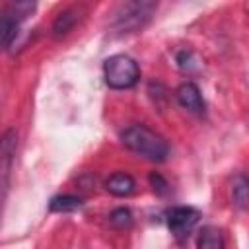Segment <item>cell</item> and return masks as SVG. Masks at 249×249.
<instances>
[{
	"instance_id": "obj_14",
	"label": "cell",
	"mask_w": 249,
	"mask_h": 249,
	"mask_svg": "<svg viewBox=\"0 0 249 249\" xmlns=\"http://www.w3.org/2000/svg\"><path fill=\"white\" fill-rule=\"evenodd\" d=\"M150 183H152L154 191H158V193H165V189H167V181L160 173H150Z\"/></svg>"
},
{
	"instance_id": "obj_2",
	"label": "cell",
	"mask_w": 249,
	"mask_h": 249,
	"mask_svg": "<svg viewBox=\"0 0 249 249\" xmlns=\"http://www.w3.org/2000/svg\"><path fill=\"white\" fill-rule=\"evenodd\" d=\"M105 84L113 89H128L140 78V68L128 54H113L103 64Z\"/></svg>"
},
{
	"instance_id": "obj_5",
	"label": "cell",
	"mask_w": 249,
	"mask_h": 249,
	"mask_svg": "<svg viewBox=\"0 0 249 249\" xmlns=\"http://www.w3.org/2000/svg\"><path fill=\"white\" fill-rule=\"evenodd\" d=\"M175 97L179 101V105L191 113H202L204 111V99H202V93L198 89L196 84L193 82H185L177 88L175 91Z\"/></svg>"
},
{
	"instance_id": "obj_7",
	"label": "cell",
	"mask_w": 249,
	"mask_h": 249,
	"mask_svg": "<svg viewBox=\"0 0 249 249\" xmlns=\"http://www.w3.org/2000/svg\"><path fill=\"white\" fill-rule=\"evenodd\" d=\"M16 154V132L10 128L6 130V134L2 136V146H0V158H2V181H4V189L8 185V175H10V167H12V160Z\"/></svg>"
},
{
	"instance_id": "obj_10",
	"label": "cell",
	"mask_w": 249,
	"mask_h": 249,
	"mask_svg": "<svg viewBox=\"0 0 249 249\" xmlns=\"http://www.w3.org/2000/svg\"><path fill=\"white\" fill-rule=\"evenodd\" d=\"M82 206V198L74 195H58L49 202L51 212H72Z\"/></svg>"
},
{
	"instance_id": "obj_11",
	"label": "cell",
	"mask_w": 249,
	"mask_h": 249,
	"mask_svg": "<svg viewBox=\"0 0 249 249\" xmlns=\"http://www.w3.org/2000/svg\"><path fill=\"white\" fill-rule=\"evenodd\" d=\"M76 19H78L76 10H64L62 14H58V18H56L54 23H53V31H54V35L60 37V35L68 33V31L72 29V25L76 23Z\"/></svg>"
},
{
	"instance_id": "obj_4",
	"label": "cell",
	"mask_w": 249,
	"mask_h": 249,
	"mask_svg": "<svg viewBox=\"0 0 249 249\" xmlns=\"http://www.w3.org/2000/svg\"><path fill=\"white\" fill-rule=\"evenodd\" d=\"M200 214L193 206H175L167 212V226L177 239H185L196 226Z\"/></svg>"
},
{
	"instance_id": "obj_6",
	"label": "cell",
	"mask_w": 249,
	"mask_h": 249,
	"mask_svg": "<svg viewBox=\"0 0 249 249\" xmlns=\"http://www.w3.org/2000/svg\"><path fill=\"white\" fill-rule=\"evenodd\" d=\"M105 189H107L111 195H115V196H128V195L134 193L136 183H134L132 175L119 171V173H113V175L105 181Z\"/></svg>"
},
{
	"instance_id": "obj_1",
	"label": "cell",
	"mask_w": 249,
	"mask_h": 249,
	"mask_svg": "<svg viewBox=\"0 0 249 249\" xmlns=\"http://www.w3.org/2000/svg\"><path fill=\"white\" fill-rule=\"evenodd\" d=\"M121 140L123 144L142 156L148 158L152 161H163L169 154V144L163 136H160L158 132H154L152 128H148L146 124H130L121 132Z\"/></svg>"
},
{
	"instance_id": "obj_13",
	"label": "cell",
	"mask_w": 249,
	"mask_h": 249,
	"mask_svg": "<svg viewBox=\"0 0 249 249\" xmlns=\"http://www.w3.org/2000/svg\"><path fill=\"white\" fill-rule=\"evenodd\" d=\"M16 33H18V21H16L12 16L4 14V16H2V47H4V49L10 47V43H12V39L16 37Z\"/></svg>"
},
{
	"instance_id": "obj_12",
	"label": "cell",
	"mask_w": 249,
	"mask_h": 249,
	"mask_svg": "<svg viewBox=\"0 0 249 249\" xmlns=\"http://www.w3.org/2000/svg\"><path fill=\"white\" fill-rule=\"evenodd\" d=\"M109 224L117 230H128L132 226V214L128 208H117L109 214Z\"/></svg>"
},
{
	"instance_id": "obj_3",
	"label": "cell",
	"mask_w": 249,
	"mask_h": 249,
	"mask_svg": "<svg viewBox=\"0 0 249 249\" xmlns=\"http://www.w3.org/2000/svg\"><path fill=\"white\" fill-rule=\"evenodd\" d=\"M156 4L152 2H128L123 6L121 14L117 16V29L121 33H130V31H136L138 27H142L148 19H150V14L154 12Z\"/></svg>"
},
{
	"instance_id": "obj_9",
	"label": "cell",
	"mask_w": 249,
	"mask_h": 249,
	"mask_svg": "<svg viewBox=\"0 0 249 249\" xmlns=\"http://www.w3.org/2000/svg\"><path fill=\"white\" fill-rule=\"evenodd\" d=\"M231 198L235 206L239 208H249V177L239 173L231 181Z\"/></svg>"
},
{
	"instance_id": "obj_8",
	"label": "cell",
	"mask_w": 249,
	"mask_h": 249,
	"mask_svg": "<svg viewBox=\"0 0 249 249\" xmlns=\"http://www.w3.org/2000/svg\"><path fill=\"white\" fill-rule=\"evenodd\" d=\"M196 247L198 249H224L226 243H224L222 231L214 226L202 228L200 233H198V239H196Z\"/></svg>"
},
{
	"instance_id": "obj_15",
	"label": "cell",
	"mask_w": 249,
	"mask_h": 249,
	"mask_svg": "<svg viewBox=\"0 0 249 249\" xmlns=\"http://www.w3.org/2000/svg\"><path fill=\"white\" fill-rule=\"evenodd\" d=\"M191 56H193V53H189V51H183V53L177 54V62H179V68H181V70H189V68L193 66Z\"/></svg>"
}]
</instances>
